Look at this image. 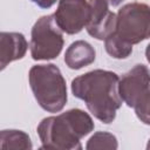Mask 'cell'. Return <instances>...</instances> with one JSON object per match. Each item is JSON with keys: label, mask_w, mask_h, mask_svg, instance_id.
I'll use <instances>...</instances> for the list:
<instances>
[{"label": "cell", "mask_w": 150, "mask_h": 150, "mask_svg": "<svg viewBox=\"0 0 150 150\" xmlns=\"http://www.w3.org/2000/svg\"><path fill=\"white\" fill-rule=\"evenodd\" d=\"M120 79L116 73L96 69L71 81L73 95L84 101L89 111L101 122L109 124L122 105L118 93Z\"/></svg>", "instance_id": "6da1fadb"}, {"label": "cell", "mask_w": 150, "mask_h": 150, "mask_svg": "<svg viewBox=\"0 0 150 150\" xmlns=\"http://www.w3.org/2000/svg\"><path fill=\"white\" fill-rule=\"evenodd\" d=\"M150 38V7L142 2L123 6L116 14L112 33L104 40L107 53L114 59H127L132 46Z\"/></svg>", "instance_id": "7a4b0ae2"}, {"label": "cell", "mask_w": 150, "mask_h": 150, "mask_svg": "<svg viewBox=\"0 0 150 150\" xmlns=\"http://www.w3.org/2000/svg\"><path fill=\"white\" fill-rule=\"evenodd\" d=\"M94 129L91 117L80 109H70L57 116L43 118L38 134L41 149L54 150H80L81 139Z\"/></svg>", "instance_id": "3957f363"}, {"label": "cell", "mask_w": 150, "mask_h": 150, "mask_svg": "<svg viewBox=\"0 0 150 150\" xmlns=\"http://www.w3.org/2000/svg\"><path fill=\"white\" fill-rule=\"evenodd\" d=\"M29 86L39 105L49 112H59L67 102L66 81L55 64H36L29 70Z\"/></svg>", "instance_id": "277c9868"}, {"label": "cell", "mask_w": 150, "mask_h": 150, "mask_svg": "<svg viewBox=\"0 0 150 150\" xmlns=\"http://www.w3.org/2000/svg\"><path fill=\"white\" fill-rule=\"evenodd\" d=\"M63 36L54 14L41 16L32 28L30 55L33 60H52L62 50Z\"/></svg>", "instance_id": "5b68a950"}, {"label": "cell", "mask_w": 150, "mask_h": 150, "mask_svg": "<svg viewBox=\"0 0 150 150\" xmlns=\"http://www.w3.org/2000/svg\"><path fill=\"white\" fill-rule=\"evenodd\" d=\"M89 15V4L87 0H59V6L54 13L55 20L62 32L76 34L86 27Z\"/></svg>", "instance_id": "8992f818"}, {"label": "cell", "mask_w": 150, "mask_h": 150, "mask_svg": "<svg viewBox=\"0 0 150 150\" xmlns=\"http://www.w3.org/2000/svg\"><path fill=\"white\" fill-rule=\"evenodd\" d=\"M89 15L86 29L97 40H105L114 30L116 14L109 11L108 0H88Z\"/></svg>", "instance_id": "52a82bcc"}, {"label": "cell", "mask_w": 150, "mask_h": 150, "mask_svg": "<svg viewBox=\"0 0 150 150\" xmlns=\"http://www.w3.org/2000/svg\"><path fill=\"white\" fill-rule=\"evenodd\" d=\"M150 86V70L144 64H136L125 73L118 82V93L122 101L134 108L137 100Z\"/></svg>", "instance_id": "ba28073f"}, {"label": "cell", "mask_w": 150, "mask_h": 150, "mask_svg": "<svg viewBox=\"0 0 150 150\" xmlns=\"http://www.w3.org/2000/svg\"><path fill=\"white\" fill-rule=\"evenodd\" d=\"M28 43L25 36L20 33H7L0 34V66L4 70L8 63L22 59L27 52Z\"/></svg>", "instance_id": "9c48e42d"}, {"label": "cell", "mask_w": 150, "mask_h": 150, "mask_svg": "<svg viewBox=\"0 0 150 150\" xmlns=\"http://www.w3.org/2000/svg\"><path fill=\"white\" fill-rule=\"evenodd\" d=\"M95 49L83 40L73 42L64 54V62L70 69H81L95 61Z\"/></svg>", "instance_id": "30bf717a"}, {"label": "cell", "mask_w": 150, "mask_h": 150, "mask_svg": "<svg viewBox=\"0 0 150 150\" xmlns=\"http://www.w3.org/2000/svg\"><path fill=\"white\" fill-rule=\"evenodd\" d=\"M32 146L29 136L21 130H2L0 134L1 150H29Z\"/></svg>", "instance_id": "8fae6325"}, {"label": "cell", "mask_w": 150, "mask_h": 150, "mask_svg": "<svg viewBox=\"0 0 150 150\" xmlns=\"http://www.w3.org/2000/svg\"><path fill=\"white\" fill-rule=\"evenodd\" d=\"M117 148V139L112 134L100 131L94 134L88 143L87 149H116Z\"/></svg>", "instance_id": "7c38bea8"}, {"label": "cell", "mask_w": 150, "mask_h": 150, "mask_svg": "<svg viewBox=\"0 0 150 150\" xmlns=\"http://www.w3.org/2000/svg\"><path fill=\"white\" fill-rule=\"evenodd\" d=\"M134 109L136 116L141 120V122L150 125V86L137 100Z\"/></svg>", "instance_id": "4fadbf2b"}, {"label": "cell", "mask_w": 150, "mask_h": 150, "mask_svg": "<svg viewBox=\"0 0 150 150\" xmlns=\"http://www.w3.org/2000/svg\"><path fill=\"white\" fill-rule=\"evenodd\" d=\"M32 1L41 8H49L56 2V0H32Z\"/></svg>", "instance_id": "5bb4252c"}, {"label": "cell", "mask_w": 150, "mask_h": 150, "mask_svg": "<svg viewBox=\"0 0 150 150\" xmlns=\"http://www.w3.org/2000/svg\"><path fill=\"white\" fill-rule=\"evenodd\" d=\"M145 56H146L148 62L150 63V43L148 45V47H146V49H145Z\"/></svg>", "instance_id": "9a60e30c"}, {"label": "cell", "mask_w": 150, "mask_h": 150, "mask_svg": "<svg viewBox=\"0 0 150 150\" xmlns=\"http://www.w3.org/2000/svg\"><path fill=\"white\" fill-rule=\"evenodd\" d=\"M109 1V4L111 5V6H118L123 0H108Z\"/></svg>", "instance_id": "2e32d148"}, {"label": "cell", "mask_w": 150, "mask_h": 150, "mask_svg": "<svg viewBox=\"0 0 150 150\" xmlns=\"http://www.w3.org/2000/svg\"><path fill=\"white\" fill-rule=\"evenodd\" d=\"M146 149H150V139H149V142H148V145H146Z\"/></svg>", "instance_id": "e0dca14e"}]
</instances>
